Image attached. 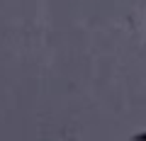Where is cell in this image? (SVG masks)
Here are the masks:
<instances>
[{
	"label": "cell",
	"mask_w": 146,
	"mask_h": 141,
	"mask_svg": "<svg viewBox=\"0 0 146 141\" xmlns=\"http://www.w3.org/2000/svg\"><path fill=\"white\" fill-rule=\"evenodd\" d=\"M129 141H146V131H144V134H136V136H131Z\"/></svg>",
	"instance_id": "cell-1"
}]
</instances>
